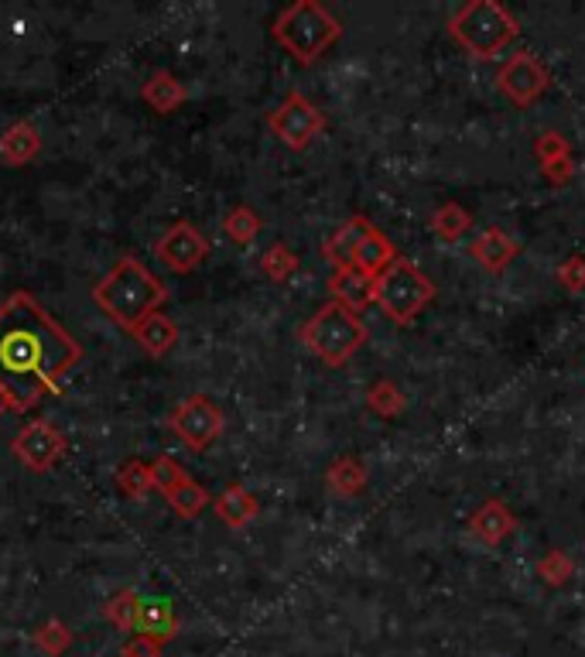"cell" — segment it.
<instances>
[{
  "mask_svg": "<svg viewBox=\"0 0 585 657\" xmlns=\"http://www.w3.org/2000/svg\"><path fill=\"white\" fill-rule=\"evenodd\" d=\"M83 363V346L28 291L0 306V397L11 415H28L41 397H59Z\"/></svg>",
  "mask_w": 585,
  "mask_h": 657,
  "instance_id": "6da1fadb",
  "label": "cell"
},
{
  "mask_svg": "<svg viewBox=\"0 0 585 657\" xmlns=\"http://www.w3.org/2000/svg\"><path fill=\"white\" fill-rule=\"evenodd\" d=\"M93 301L110 322H117L127 333H134L147 315L162 312V306L168 301V288L134 254H123L93 285Z\"/></svg>",
  "mask_w": 585,
  "mask_h": 657,
  "instance_id": "7a4b0ae2",
  "label": "cell"
},
{
  "mask_svg": "<svg viewBox=\"0 0 585 657\" xmlns=\"http://www.w3.org/2000/svg\"><path fill=\"white\" fill-rule=\"evenodd\" d=\"M271 35L295 62L312 65L339 41L343 24L333 11L322 8L319 0H295V4H288L274 17Z\"/></svg>",
  "mask_w": 585,
  "mask_h": 657,
  "instance_id": "3957f363",
  "label": "cell"
},
{
  "mask_svg": "<svg viewBox=\"0 0 585 657\" xmlns=\"http://www.w3.org/2000/svg\"><path fill=\"white\" fill-rule=\"evenodd\" d=\"M449 32L476 59H497L521 35L517 17L497 0H469L449 17Z\"/></svg>",
  "mask_w": 585,
  "mask_h": 657,
  "instance_id": "277c9868",
  "label": "cell"
},
{
  "mask_svg": "<svg viewBox=\"0 0 585 657\" xmlns=\"http://www.w3.org/2000/svg\"><path fill=\"white\" fill-rule=\"evenodd\" d=\"M298 336L325 367H343L349 363V357H356V349L367 343V325L356 312L336 306V301H325V306L301 325Z\"/></svg>",
  "mask_w": 585,
  "mask_h": 657,
  "instance_id": "5b68a950",
  "label": "cell"
},
{
  "mask_svg": "<svg viewBox=\"0 0 585 657\" xmlns=\"http://www.w3.org/2000/svg\"><path fill=\"white\" fill-rule=\"evenodd\" d=\"M435 285L431 277L408 258H394L384 271L377 274V288H373V301L380 306L387 319H394L397 325H411L421 309L435 298Z\"/></svg>",
  "mask_w": 585,
  "mask_h": 657,
  "instance_id": "8992f818",
  "label": "cell"
},
{
  "mask_svg": "<svg viewBox=\"0 0 585 657\" xmlns=\"http://www.w3.org/2000/svg\"><path fill=\"white\" fill-rule=\"evenodd\" d=\"M168 428L182 439L189 452H206L226 428V418L219 411V404L206 394H192L186 397L178 408L168 415Z\"/></svg>",
  "mask_w": 585,
  "mask_h": 657,
  "instance_id": "52a82bcc",
  "label": "cell"
},
{
  "mask_svg": "<svg viewBox=\"0 0 585 657\" xmlns=\"http://www.w3.org/2000/svg\"><path fill=\"white\" fill-rule=\"evenodd\" d=\"M267 128L274 138L291 151H305L322 131H325V114L312 104L309 96L288 93L282 104L267 114Z\"/></svg>",
  "mask_w": 585,
  "mask_h": 657,
  "instance_id": "ba28073f",
  "label": "cell"
},
{
  "mask_svg": "<svg viewBox=\"0 0 585 657\" xmlns=\"http://www.w3.org/2000/svg\"><path fill=\"white\" fill-rule=\"evenodd\" d=\"M497 86L500 93L511 99L514 107H530L548 93L551 86V72L548 65L534 56V52H514L497 72Z\"/></svg>",
  "mask_w": 585,
  "mask_h": 657,
  "instance_id": "9c48e42d",
  "label": "cell"
},
{
  "mask_svg": "<svg viewBox=\"0 0 585 657\" xmlns=\"http://www.w3.org/2000/svg\"><path fill=\"white\" fill-rule=\"evenodd\" d=\"M11 449H14V456H17V463H21L24 469L48 473V469H52V466L62 459L65 439H62V432H59V428H56L52 421L35 418V421H28V425L21 428Z\"/></svg>",
  "mask_w": 585,
  "mask_h": 657,
  "instance_id": "30bf717a",
  "label": "cell"
},
{
  "mask_svg": "<svg viewBox=\"0 0 585 657\" xmlns=\"http://www.w3.org/2000/svg\"><path fill=\"white\" fill-rule=\"evenodd\" d=\"M155 258H158L168 271H175V274H192L202 261L210 258V240L202 237L192 223L178 219V223L168 226L165 237L158 240Z\"/></svg>",
  "mask_w": 585,
  "mask_h": 657,
  "instance_id": "8fae6325",
  "label": "cell"
},
{
  "mask_svg": "<svg viewBox=\"0 0 585 657\" xmlns=\"http://www.w3.org/2000/svg\"><path fill=\"white\" fill-rule=\"evenodd\" d=\"M134 634L168 644L178 634V617L175 606L165 596H141L138 599V617H134Z\"/></svg>",
  "mask_w": 585,
  "mask_h": 657,
  "instance_id": "7c38bea8",
  "label": "cell"
},
{
  "mask_svg": "<svg viewBox=\"0 0 585 657\" xmlns=\"http://www.w3.org/2000/svg\"><path fill=\"white\" fill-rule=\"evenodd\" d=\"M373 288H377V277L356 271V267H339L333 277H329V295H333V301L356 315L373 306Z\"/></svg>",
  "mask_w": 585,
  "mask_h": 657,
  "instance_id": "4fadbf2b",
  "label": "cell"
},
{
  "mask_svg": "<svg viewBox=\"0 0 585 657\" xmlns=\"http://www.w3.org/2000/svg\"><path fill=\"white\" fill-rule=\"evenodd\" d=\"M521 254V243L514 237H506L497 226L490 230H482L476 240H473V258L479 267H487L490 274H503L506 267L514 264V258Z\"/></svg>",
  "mask_w": 585,
  "mask_h": 657,
  "instance_id": "5bb4252c",
  "label": "cell"
},
{
  "mask_svg": "<svg viewBox=\"0 0 585 657\" xmlns=\"http://www.w3.org/2000/svg\"><path fill=\"white\" fill-rule=\"evenodd\" d=\"M469 527H473V535L482 541V545H500V541H506L517 530V517H514V511L506 507L503 500H487L482 507L473 514V521H469Z\"/></svg>",
  "mask_w": 585,
  "mask_h": 657,
  "instance_id": "9a60e30c",
  "label": "cell"
},
{
  "mask_svg": "<svg viewBox=\"0 0 585 657\" xmlns=\"http://www.w3.org/2000/svg\"><path fill=\"white\" fill-rule=\"evenodd\" d=\"M38 155H41V134H38L35 123L17 120L4 134H0V162L4 165L24 168V165H32Z\"/></svg>",
  "mask_w": 585,
  "mask_h": 657,
  "instance_id": "2e32d148",
  "label": "cell"
},
{
  "mask_svg": "<svg viewBox=\"0 0 585 657\" xmlns=\"http://www.w3.org/2000/svg\"><path fill=\"white\" fill-rule=\"evenodd\" d=\"M370 219L367 216H353V219H346L339 230L325 240V247H322V258L333 264L336 271L339 267H353V258H356V247H360V240L367 237V230H370Z\"/></svg>",
  "mask_w": 585,
  "mask_h": 657,
  "instance_id": "e0dca14e",
  "label": "cell"
},
{
  "mask_svg": "<svg viewBox=\"0 0 585 657\" xmlns=\"http://www.w3.org/2000/svg\"><path fill=\"white\" fill-rule=\"evenodd\" d=\"M131 336L138 339V346L147 353L151 360H165L178 343V325L165 312H155V315H147Z\"/></svg>",
  "mask_w": 585,
  "mask_h": 657,
  "instance_id": "ac0fdd59",
  "label": "cell"
},
{
  "mask_svg": "<svg viewBox=\"0 0 585 657\" xmlns=\"http://www.w3.org/2000/svg\"><path fill=\"white\" fill-rule=\"evenodd\" d=\"M186 86L175 80L171 72H165V69H158L155 75H151V80L141 86V99L144 104L155 110V114H171V110H178L186 104Z\"/></svg>",
  "mask_w": 585,
  "mask_h": 657,
  "instance_id": "d6986e66",
  "label": "cell"
},
{
  "mask_svg": "<svg viewBox=\"0 0 585 657\" xmlns=\"http://www.w3.org/2000/svg\"><path fill=\"white\" fill-rule=\"evenodd\" d=\"M258 497H253L247 487H240V483H230L223 493H219V500H216V517L226 524V527H247L253 517H258Z\"/></svg>",
  "mask_w": 585,
  "mask_h": 657,
  "instance_id": "ffe728a7",
  "label": "cell"
},
{
  "mask_svg": "<svg viewBox=\"0 0 585 657\" xmlns=\"http://www.w3.org/2000/svg\"><path fill=\"white\" fill-rule=\"evenodd\" d=\"M394 258H397V250H394L391 237H387V234H380L377 226H370L367 237L360 240V247H356L353 267H356V271H363V274H370V277H377V274L384 271Z\"/></svg>",
  "mask_w": 585,
  "mask_h": 657,
  "instance_id": "44dd1931",
  "label": "cell"
},
{
  "mask_svg": "<svg viewBox=\"0 0 585 657\" xmlns=\"http://www.w3.org/2000/svg\"><path fill=\"white\" fill-rule=\"evenodd\" d=\"M325 487L336 497H356L367 487V466L356 456H339L325 473Z\"/></svg>",
  "mask_w": 585,
  "mask_h": 657,
  "instance_id": "7402d4cb",
  "label": "cell"
},
{
  "mask_svg": "<svg viewBox=\"0 0 585 657\" xmlns=\"http://www.w3.org/2000/svg\"><path fill=\"white\" fill-rule=\"evenodd\" d=\"M469 226H473V213L459 206V202H442V206L431 213V230L445 243L463 240L469 234Z\"/></svg>",
  "mask_w": 585,
  "mask_h": 657,
  "instance_id": "603a6c76",
  "label": "cell"
},
{
  "mask_svg": "<svg viewBox=\"0 0 585 657\" xmlns=\"http://www.w3.org/2000/svg\"><path fill=\"white\" fill-rule=\"evenodd\" d=\"M223 230H226V237H230L234 243L250 247L253 240L261 237L264 219L258 216V210H250V206H234L230 213H226V219H223Z\"/></svg>",
  "mask_w": 585,
  "mask_h": 657,
  "instance_id": "cb8c5ba5",
  "label": "cell"
},
{
  "mask_svg": "<svg viewBox=\"0 0 585 657\" xmlns=\"http://www.w3.org/2000/svg\"><path fill=\"white\" fill-rule=\"evenodd\" d=\"M165 500L171 503V511H175V514H182V517H199L202 511L210 507V490L202 487V483H195V479L189 476L186 483H178L175 490H168Z\"/></svg>",
  "mask_w": 585,
  "mask_h": 657,
  "instance_id": "d4e9b609",
  "label": "cell"
},
{
  "mask_svg": "<svg viewBox=\"0 0 585 657\" xmlns=\"http://www.w3.org/2000/svg\"><path fill=\"white\" fill-rule=\"evenodd\" d=\"M404 404H408V397L401 394V387L394 381H377L367 391V408L380 418H397L404 411Z\"/></svg>",
  "mask_w": 585,
  "mask_h": 657,
  "instance_id": "484cf974",
  "label": "cell"
},
{
  "mask_svg": "<svg viewBox=\"0 0 585 657\" xmlns=\"http://www.w3.org/2000/svg\"><path fill=\"white\" fill-rule=\"evenodd\" d=\"M117 487L127 493V497H144L155 490V479H151V466L141 463V459H123L117 466Z\"/></svg>",
  "mask_w": 585,
  "mask_h": 657,
  "instance_id": "4316f807",
  "label": "cell"
},
{
  "mask_svg": "<svg viewBox=\"0 0 585 657\" xmlns=\"http://www.w3.org/2000/svg\"><path fill=\"white\" fill-rule=\"evenodd\" d=\"M138 589H120L117 596H110L107 599V606H104V617L117 626V630H123V634H134V617H138Z\"/></svg>",
  "mask_w": 585,
  "mask_h": 657,
  "instance_id": "83f0119b",
  "label": "cell"
},
{
  "mask_svg": "<svg viewBox=\"0 0 585 657\" xmlns=\"http://www.w3.org/2000/svg\"><path fill=\"white\" fill-rule=\"evenodd\" d=\"M261 271L271 277V282L282 285V282H288V277L298 271V258L291 254V250H288L285 243H274V247L267 250V254L261 258Z\"/></svg>",
  "mask_w": 585,
  "mask_h": 657,
  "instance_id": "f1b7e54d",
  "label": "cell"
},
{
  "mask_svg": "<svg viewBox=\"0 0 585 657\" xmlns=\"http://www.w3.org/2000/svg\"><path fill=\"white\" fill-rule=\"evenodd\" d=\"M35 644L48 654V657H62L72 647V630L62 620H48L41 630H35Z\"/></svg>",
  "mask_w": 585,
  "mask_h": 657,
  "instance_id": "f546056e",
  "label": "cell"
},
{
  "mask_svg": "<svg viewBox=\"0 0 585 657\" xmlns=\"http://www.w3.org/2000/svg\"><path fill=\"white\" fill-rule=\"evenodd\" d=\"M538 575L545 578L548 586H565L569 578L575 575V565L565 551H548L545 559L538 562Z\"/></svg>",
  "mask_w": 585,
  "mask_h": 657,
  "instance_id": "4dcf8cb0",
  "label": "cell"
},
{
  "mask_svg": "<svg viewBox=\"0 0 585 657\" xmlns=\"http://www.w3.org/2000/svg\"><path fill=\"white\" fill-rule=\"evenodd\" d=\"M151 479H155V490L168 493V490H175L178 483H186L189 473H186L182 466H178L171 456H158L155 463H151Z\"/></svg>",
  "mask_w": 585,
  "mask_h": 657,
  "instance_id": "1f68e13d",
  "label": "cell"
},
{
  "mask_svg": "<svg viewBox=\"0 0 585 657\" xmlns=\"http://www.w3.org/2000/svg\"><path fill=\"white\" fill-rule=\"evenodd\" d=\"M534 155H538V162L545 165V162H554V158H569L572 147H569V141L558 134V131H545L538 138V144H534Z\"/></svg>",
  "mask_w": 585,
  "mask_h": 657,
  "instance_id": "d6a6232c",
  "label": "cell"
},
{
  "mask_svg": "<svg viewBox=\"0 0 585 657\" xmlns=\"http://www.w3.org/2000/svg\"><path fill=\"white\" fill-rule=\"evenodd\" d=\"M558 285L572 295L585 291V258H569L558 264Z\"/></svg>",
  "mask_w": 585,
  "mask_h": 657,
  "instance_id": "836d02e7",
  "label": "cell"
},
{
  "mask_svg": "<svg viewBox=\"0 0 585 657\" xmlns=\"http://www.w3.org/2000/svg\"><path fill=\"white\" fill-rule=\"evenodd\" d=\"M541 171H545V179L551 186H569L575 179V162H572V155L569 158H554V162H545Z\"/></svg>",
  "mask_w": 585,
  "mask_h": 657,
  "instance_id": "e575fe53",
  "label": "cell"
},
{
  "mask_svg": "<svg viewBox=\"0 0 585 657\" xmlns=\"http://www.w3.org/2000/svg\"><path fill=\"white\" fill-rule=\"evenodd\" d=\"M162 654V644L158 641H147V637H138L131 644H123L120 657H158Z\"/></svg>",
  "mask_w": 585,
  "mask_h": 657,
  "instance_id": "d590c367",
  "label": "cell"
},
{
  "mask_svg": "<svg viewBox=\"0 0 585 657\" xmlns=\"http://www.w3.org/2000/svg\"><path fill=\"white\" fill-rule=\"evenodd\" d=\"M0 411H8V408H4V397H0Z\"/></svg>",
  "mask_w": 585,
  "mask_h": 657,
  "instance_id": "8d00e7d4",
  "label": "cell"
}]
</instances>
